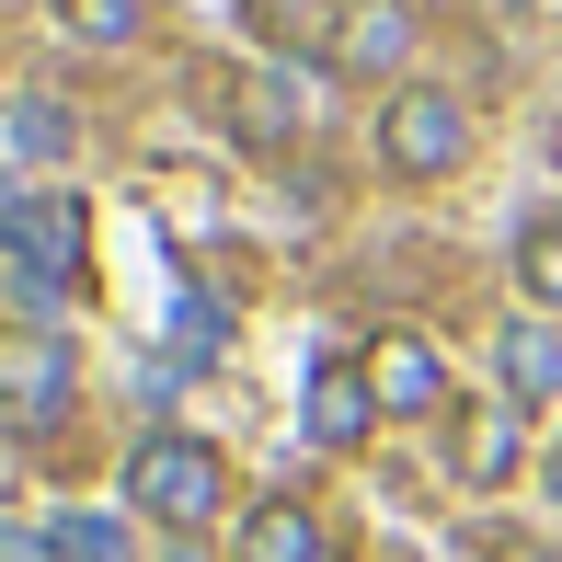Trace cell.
Instances as JSON below:
<instances>
[{
  "label": "cell",
  "instance_id": "obj_1",
  "mask_svg": "<svg viewBox=\"0 0 562 562\" xmlns=\"http://www.w3.org/2000/svg\"><path fill=\"white\" fill-rule=\"evenodd\" d=\"M218 494H229V459L207 437H138V459H126V505L172 540H195L218 517Z\"/></svg>",
  "mask_w": 562,
  "mask_h": 562
},
{
  "label": "cell",
  "instance_id": "obj_2",
  "mask_svg": "<svg viewBox=\"0 0 562 562\" xmlns=\"http://www.w3.org/2000/svg\"><path fill=\"white\" fill-rule=\"evenodd\" d=\"M459 149H471V104H459V92H437V81H402L391 104H379V161H391L402 184H437Z\"/></svg>",
  "mask_w": 562,
  "mask_h": 562
},
{
  "label": "cell",
  "instance_id": "obj_3",
  "mask_svg": "<svg viewBox=\"0 0 562 562\" xmlns=\"http://www.w3.org/2000/svg\"><path fill=\"white\" fill-rule=\"evenodd\" d=\"M0 252H12V276H23L35 299L81 288V207H69V195H23V184H0Z\"/></svg>",
  "mask_w": 562,
  "mask_h": 562
},
{
  "label": "cell",
  "instance_id": "obj_4",
  "mask_svg": "<svg viewBox=\"0 0 562 562\" xmlns=\"http://www.w3.org/2000/svg\"><path fill=\"white\" fill-rule=\"evenodd\" d=\"M69 391H81V368H69V345L46 334V322H0V425H23V437H46V425L69 414Z\"/></svg>",
  "mask_w": 562,
  "mask_h": 562
},
{
  "label": "cell",
  "instance_id": "obj_5",
  "mask_svg": "<svg viewBox=\"0 0 562 562\" xmlns=\"http://www.w3.org/2000/svg\"><path fill=\"white\" fill-rule=\"evenodd\" d=\"M414 46H425V0H345V23H334V69L345 81H402Z\"/></svg>",
  "mask_w": 562,
  "mask_h": 562
},
{
  "label": "cell",
  "instance_id": "obj_6",
  "mask_svg": "<svg viewBox=\"0 0 562 562\" xmlns=\"http://www.w3.org/2000/svg\"><path fill=\"white\" fill-rule=\"evenodd\" d=\"M299 425H311V448H356L379 425V391H368V356H322L311 391H299Z\"/></svg>",
  "mask_w": 562,
  "mask_h": 562
},
{
  "label": "cell",
  "instance_id": "obj_7",
  "mask_svg": "<svg viewBox=\"0 0 562 562\" xmlns=\"http://www.w3.org/2000/svg\"><path fill=\"white\" fill-rule=\"evenodd\" d=\"M448 459H459V482H471V494L517 482V459H528V437H517V402H459V414H448Z\"/></svg>",
  "mask_w": 562,
  "mask_h": 562
},
{
  "label": "cell",
  "instance_id": "obj_8",
  "mask_svg": "<svg viewBox=\"0 0 562 562\" xmlns=\"http://www.w3.org/2000/svg\"><path fill=\"white\" fill-rule=\"evenodd\" d=\"M368 391H379V414H448V368H437L425 334H379L368 345Z\"/></svg>",
  "mask_w": 562,
  "mask_h": 562
},
{
  "label": "cell",
  "instance_id": "obj_9",
  "mask_svg": "<svg viewBox=\"0 0 562 562\" xmlns=\"http://www.w3.org/2000/svg\"><path fill=\"white\" fill-rule=\"evenodd\" d=\"M494 368H505V402H562V322L551 311H528V322H505L494 334Z\"/></svg>",
  "mask_w": 562,
  "mask_h": 562
},
{
  "label": "cell",
  "instance_id": "obj_10",
  "mask_svg": "<svg viewBox=\"0 0 562 562\" xmlns=\"http://www.w3.org/2000/svg\"><path fill=\"white\" fill-rule=\"evenodd\" d=\"M229 551H241V562H322L334 540H322V517H311L299 494H265V505L241 517V540H229Z\"/></svg>",
  "mask_w": 562,
  "mask_h": 562
},
{
  "label": "cell",
  "instance_id": "obj_11",
  "mask_svg": "<svg viewBox=\"0 0 562 562\" xmlns=\"http://www.w3.org/2000/svg\"><path fill=\"white\" fill-rule=\"evenodd\" d=\"M241 23L265 35V58H334V0H241Z\"/></svg>",
  "mask_w": 562,
  "mask_h": 562
},
{
  "label": "cell",
  "instance_id": "obj_12",
  "mask_svg": "<svg viewBox=\"0 0 562 562\" xmlns=\"http://www.w3.org/2000/svg\"><path fill=\"white\" fill-rule=\"evenodd\" d=\"M229 115H241V138H299V126H311V92H299L288 69H265V81L229 92Z\"/></svg>",
  "mask_w": 562,
  "mask_h": 562
},
{
  "label": "cell",
  "instance_id": "obj_13",
  "mask_svg": "<svg viewBox=\"0 0 562 562\" xmlns=\"http://www.w3.org/2000/svg\"><path fill=\"white\" fill-rule=\"evenodd\" d=\"M517 288H528V311L562 322V218H528L517 229Z\"/></svg>",
  "mask_w": 562,
  "mask_h": 562
},
{
  "label": "cell",
  "instance_id": "obj_14",
  "mask_svg": "<svg viewBox=\"0 0 562 562\" xmlns=\"http://www.w3.org/2000/svg\"><path fill=\"white\" fill-rule=\"evenodd\" d=\"M58 23L81 46H138L149 35V0H58Z\"/></svg>",
  "mask_w": 562,
  "mask_h": 562
},
{
  "label": "cell",
  "instance_id": "obj_15",
  "mask_svg": "<svg viewBox=\"0 0 562 562\" xmlns=\"http://www.w3.org/2000/svg\"><path fill=\"white\" fill-rule=\"evenodd\" d=\"M46 551H58V562H126V528H115V517H58V528H46Z\"/></svg>",
  "mask_w": 562,
  "mask_h": 562
},
{
  "label": "cell",
  "instance_id": "obj_16",
  "mask_svg": "<svg viewBox=\"0 0 562 562\" xmlns=\"http://www.w3.org/2000/svg\"><path fill=\"white\" fill-rule=\"evenodd\" d=\"M540 482H551V494H562V448H551V471H540Z\"/></svg>",
  "mask_w": 562,
  "mask_h": 562
},
{
  "label": "cell",
  "instance_id": "obj_17",
  "mask_svg": "<svg viewBox=\"0 0 562 562\" xmlns=\"http://www.w3.org/2000/svg\"><path fill=\"white\" fill-rule=\"evenodd\" d=\"M322 562H345V551H322Z\"/></svg>",
  "mask_w": 562,
  "mask_h": 562
}]
</instances>
